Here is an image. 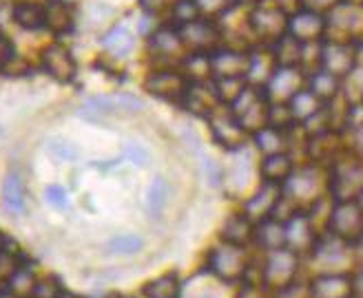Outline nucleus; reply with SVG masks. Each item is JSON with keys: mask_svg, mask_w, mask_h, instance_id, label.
Instances as JSON below:
<instances>
[{"mask_svg": "<svg viewBox=\"0 0 363 298\" xmlns=\"http://www.w3.org/2000/svg\"><path fill=\"white\" fill-rule=\"evenodd\" d=\"M179 38L182 45L189 53H213L217 51V45H220L222 31L215 27V23L211 18H197L195 23L179 27Z\"/></svg>", "mask_w": 363, "mask_h": 298, "instance_id": "obj_4", "label": "nucleus"}, {"mask_svg": "<svg viewBox=\"0 0 363 298\" xmlns=\"http://www.w3.org/2000/svg\"><path fill=\"white\" fill-rule=\"evenodd\" d=\"M45 23L51 31L65 33L74 25V18H71L69 5H65L62 0H49L45 7Z\"/></svg>", "mask_w": 363, "mask_h": 298, "instance_id": "obj_13", "label": "nucleus"}, {"mask_svg": "<svg viewBox=\"0 0 363 298\" xmlns=\"http://www.w3.org/2000/svg\"><path fill=\"white\" fill-rule=\"evenodd\" d=\"M164 3L167 0H142V7L147 11H160V9H164Z\"/></svg>", "mask_w": 363, "mask_h": 298, "instance_id": "obj_29", "label": "nucleus"}, {"mask_svg": "<svg viewBox=\"0 0 363 298\" xmlns=\"http://www.w3.org/2000/svg\"><path fill=\"white\" fill-rule=\"evenodd\" d=\"M169 195H171V185L164 177H155L149 185L147 190V199H144V203H147V212L151 217H157L162 210L167 208L169 203Z\"/></svg>", "mask_w": 363, "mask_h": 298, "instance_id": "obj_14", "label": "nucleus"}, {"mask_svg": "<svg viewBox=\"0 0 363 298\" xmlns=\"http://www.w3.org/2000/svg\"><path fill=\"white\" fill-rule=\"evenodd\" d=\"M182 106H186V110L206 120L213 110L220 106V100H217L215 86L206 88L204 82H191V88L186 93L184 102H182Z\"/></svg>", "mask_w": 363, "mask_h": 298, "instance_id": "obj_7", "label": "nucleus"}, {"mask_svg": "<svg viewBox=\"0 0 363 298\" xmlns=\"http://www.w3.org/2000/svg\"><path fill=\"white\" fill-rule=\"evenodd\" d=\"M43 67L49 76L58 82H71L76 76V62H74V58H71V53L60 45H51L45 49Z\"/></svg>", "mask_w": 363, "mask_h": 298, "instance_id": "obj_6", "label": "nucleus"}, {"mask_svg": "<svg viewBox=\"0 0 363 298\" xmlns=\"http://www.w3.org/2000/svg\"><path fill=\"white\" fill-rule=\"evenodd\" d=\"M11 58H13V45L7 35L0 31V69H3Z\"/></svg>", "mask_w": 363, "mask_h": 298, "instance_id": "obj_28", "label": "nucleus"}, {"mask_svg": "<svg viewBox=\"0 0 363 298\" xmlns=\"http://www.w3.org/2000/svg\"><path fill=\"white\" fill-rule=\"evenodd\" d=\"M264 181H272V183H277V181H284L288 175H290V161L286 155L281 153H272L268 155L264 161H262V168H259Z\"/></svg>", "mask_w": 363, "mask_h": 298, "instance_id": "obj_17", "label": "nucleus"}, {"mask_svg": "<svg viewBox=\"0 0 363 298\" xmlns=\"http://www.w3.org/2000/svg\"><path fill=\"white\" fill-rule=\"evenodd\" d=\"M252 236H255V221L248 219L244 212L228 217L222 226V232H220V239L224 243L242 246V248H246V243L252 241Z\"/></svg>", "mask_w": 363, "mask_h": 298, "instance_id": "obj_9", "label": "nucleus"}, {"mask_svg": "<svg viewBox=\"0 0 363 298\" xmlns=\"http://www.w3.org/2000/svg\"><path fill=\"white\" fill-rule=\"evenodd\" d=\"M25 263V260L18 256L16 252H11V250H3L0 252V283H7L9 278L18 272V268H21Z\"/></svg>", "mask_w": 363, "mask_h": 298, "instance_id": "obj_24", "label": "nucleus"}, {"mask_svg": "<svg viewBox=\"0 0 363 298\" xmlns=\"http://www.w3.org/2000/svg\"><path fill=\"white\" fill-rule=\"evenodd\" d=\"M144 246V241L140 234H116L106 241V250L111 254H120V256H131L138 254Z\"/></svg>", "mask_w": 363, "mask_h": 298, "instance_id": "obj_19", "label": "nucleus"}, {"mask_svg": "<svg viewBox=\"0 0 363 298\" xmlns=\"http://www.w3.org/2000/svg\"><path fill=\"white\" fill-rule=\"evenodd\" d=\"M211 69L217 78H246L250 71V55L235 51V49H220L211 53Z\"/></svg>", "mask_w": 363, "mask_h": 298, "instance_id": "obj_5", "label": "nucleus"}, {"mask_svg": "<svg viewBox=\"0 0 363 298\" xmlns=\"http://www.w3.org/2000/svg\"><path fill=\"white\" fill-rule=\"evenodd\" d=\"M144 298H182V283L177 274H162L142 287Z\"/></svg>", "mask_w": 363, "mask_h": 298, "instance_id": "obj_11", "label": "nucleus"}, {"mask_svg": "<svg viewBox=\"0 0 363 298\" xmlns=\"http://www.w3.org/2000/svg\"><path fill=\"white\" fill-rule=\"evenodd\" d=\"M208 126H211V133H213V139L220 144L224 151H242V146L248 137L246 128L240 124V120L235 118V113L230 110V106L226 104H220L213 113L206 118Z\"/></svg>", "mask_w": 363, "mask_h": 298, "instance_id": "obj_2", "label": "nucleus"}, {"mask_svg": "<svg viewBox=\"0 0 363 298\" xmlns=\"http://www.w3.org/2000/svg\"><path fill=\"white\" fill-rule=\"evenodd\" d=\"M62 292H65V287L60 283V278L49 274V276L40 278V281H35L31 298H60Z\"/></svg>", "mask_w": 363, "mask_h": 298, "instance_id": "obj_22", "label": "nucleus"}, {"mask_svg": "<svg viewBox=\"0 0 363 298\" xmlns=\"http://www.w3.org/2000/svg\"><path fill=\"white\" fill-rule=\"evenodd\" d=\"M277 201H279V190L275 188V183L264 181L262 190L244 203V214L248 219H252L255 223H259V221L268 219L272 212H275V203Z\"/></svg>", "mask_w": 363, "mask_h": 298, "instance_id": "obj_8", "label": "nucleus"}, {"mask_svg": "<svg viewBox=\"0 0 363 298\" xmlns=\"http://www.w3.org/2000/svg\"><path fill=\"white\" fill-rule=\"evenodd\" d=\"M133 45H135V38L126 27H113L102 38V47L111 55H116V58H124V55H129L133 51Z\"/></svg>", "mask_w": 363, "mask_h": 298, "instance_id": "obj_12", "label": "nucleus"}, {"mask_svg": "<svg viewBox=\"0 0 363 298\" xmlns=\"http://www.w3.org/2000/svg\"><path fill=\"white\" fill-rule=\"evenodd\" d=\"M7 248V239H5V234L3 232H0V252H3Z\"/></svg>", "mask_w": 363, "mask_h": 298, "instance_id": "obj_31", "label": "nucleus"}, {"mask_svg": "<svg viewBox=\"0 0 363 298\" xmlns=\"http://www.w3.org/2000/svg\"><path fill=\"white\" fill-rule=\"evenodd\" d=\"M13 18H16V23L25 29H38L45 25V7L35 3H21L13 9Z\"/></svg>", "mask_w": 363, "mask_h": 298, "instance_id": "obj_18", "label": "nucleus"}, {"mask_svg": "<svg viewBox=\"0 0 363 298\" xmlns=\"http://www.w3.org/2000/svg\"><path fill=\"white\" fill-rule=\"evenodd\" d=\"M248 268L250 263L246 248L230 246L224 241L220 246H215L206 256V270L224 285H242L248 276Z\"/></svg>", "mask_w": 363, "mask_h": 298, "instance_id": "obj_1", "label": "nucleus"}, {"mask_svg": "<svg viewBox=\"0 0 363 298\" xmlns=\"http://www.w3.org/2000/svg\"><path fill=\"white\" fill-rule=\"evenodd\" d=\"M9 292H13L16 296L21 298H31V292H33V285H35V278L31 274V270L23 263L21 268H18V272L9 278V281L5 283Z\"/></svg>", "mask_w": 363, "mask_h": 298, "instance_id": "obj_20", "label": "nucleus"}, {"mask_svg": "<svg viewBox=\"0 0 363 298\" xmlns=\"http://www.w3.org/2000/svg\"><path fill=\"white\" fill-rule=\"evenodd\" d=\"M47 151L56 157L58 161H76L78 159V148L71 144V142H67V139H62V137H51L49 139V144H47Z\"/></svg>", "mask_w": 363, "mask_h": 298, "instance_id": "obj_23", "label": "nucleus"}, {"mask_svg": "<svg viewBox=\"0 0 363 298\" xmlns=\"http://www.w3.org/2000/svg\"><path fill=\"white\" fill-rule=\"evenodd\" d=\"M60 298H82V296H78V294H71V292H62V294H60Z\"/></svg>", "mask_w": 363, "mask_h": 298, "instance_id": "obj_32", "label": "nucleus"}, {"mask_svg": "<svg viewBox=\"0 0 363 298\" xmlns=\"http://www.w3.org/2000/svg\"><path fill=\"white\" fill-rule=\"evenodd\" d=\"M3 206L13 217H21L25 212V185L18 173H9L3 181Z\"/></svg>", "mask_w": 363, "mask_h": 298, "instance_id": "obj_10", "label": "nucleus"}, {"mask_svg": "<svg viewBox=\"0 0 363 298\" xmlns=\"http://www.w3.org/2000/svg\"><path fill=\"white\" fill-rule=\"evenodd\" d=\"M171 13L177 21V27H184V25H191L195 23L202 11H199V5L197 0H177V3L171 7Z\"/></svg>", "mask_w": 363, "mask_h": 298, "instance_id": "obj_21", "label": "nucleus"}, {"mask_svg": "<svg viewBox=\"0 0 363 298\" xmlns=\"http://www.w3.org/2000/svg\"><path fill=\"white\" fill-rule=\"evenodd\" d=\"M144 86H147V91L151 93V96H155L160 100L182 104L186 98L189 88H191V80L182 71L164 69V71H153L147 78V84Z\"/></svg>", "mask_w": 363, "mask_h": 298, "instance_id": "obj_3", "label": "nucleus"}, {"mask_svg": "<svg viewBox=\"0 0 363 298\" xmlns=\"http://www.w3.org/2000/svg\"><path fill=\"white\" fill-rule=\"evenodd\" d=\"M202 298H215V296H211V294H208V296H202Z\"/></svg>", "mask_w": 363, "mask_h": 298, "instance_id": "obj_33", "label": "nucleus"}, {"mask_svg": "<svg viewBox=\"0 0 363 298\" xmlns=\"http://www.w3.org/2000/svg\"><path fill=\"white\" fill-rule=\"evenodd\" d=\"M151 47L157 55H177L182 51H186L182 45L179 31L177 29H160L157 33L151 35Z\"/></svg>", "mask_w": 363, "mask_h": 298, "instance_id": "obj_15", "label": "nucleus"}, {"mask_svg": "<svg viewBox=\"0 0 363 298\" xmlns=\"http://www.w3.org/2000/svg\"><path fill=\"white\" fill-rule=\"evenodd\" d=\"M0 298H21V296H16V294L9 292V290H3V292H0Z\"/></svg>", "mask_w": 363, "mask_h": 298, "instance_id": "obj_30", "label": "nucleus"}, {"mask_svg": "<svg viewBox=\"0 0 363 298\" xmlns=\"http://www.w3.org/2000/svg\"><path fill=\"white\" fill-rule=\"evenodd\" d=\"M124 159H129L138 168H147L151 164V153L147 146H142L138 142H129L124 146Z\"/></svg>", "mask_w": 363, "mask_h": 298, "instance_id": "obj_25", "label": "nucleus"}, {"mask_svg": "<svg viewBox=\"0 0 363 298\" xmlns=\"http://www.w3.org/2000/svg\"><path fill=\"white\" fill-rule=\"evenodd\" d=\"M45 201L51 203L53 208H67L69 206V193L62 188V185H47Z\"/></svg>", "mask_w": 363, "mask_h": 298, "instance_id": "obj_27", "label": "nucleus"}, {"mask_svg": "<svg viewBox=\"0 0 363 298\" xmlns=\"http://www.w3.org/2000/svg\"><path fill=\"white\" fill-rule=\"evenodd\" d=\"M202 171H204V177H206L208 185H213V188H222L224 181H226L224 168L213 157H202Z\"/></svg>", "mask_w": 363, "mask_h": 298, "instance_id": "obj_26", "label": "nucleus"}, {"mask_svg": "<svg viewBox=\"0 0 363 298\" xmlns=\"http://www.w3.org/2000/svg\"><path fill=\"white\" fill-rule=\"evenodd\" d=\"M275 21H281V13H279V9H270V7H257L250 16L252 29H255L257 35H264V38L277 33L279 23H275Z\"/></svg>", "mask_w": 363, "mask_h": 298, "instance_id": "obj_16", "label": "nucleus"}]
</instances>
